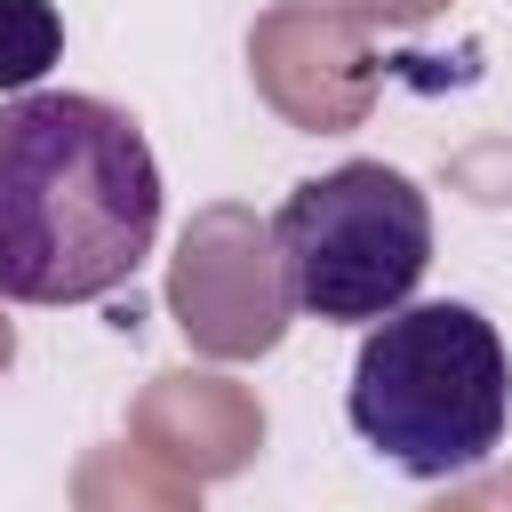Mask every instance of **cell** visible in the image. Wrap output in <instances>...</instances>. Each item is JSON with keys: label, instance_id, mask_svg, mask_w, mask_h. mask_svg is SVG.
<instances>
[{"label": "cell", "instance_id": "obj_1", "mask_svg": "<svg viewBox=\"0 0 512 512\" xmlns=\"http://www.w3.org/2000/svg\"><path fill=\"white\" fill-rule=\"evenodd\" d=\"M160 160L144 128L80 88L0 104V296L96 304L152 256Z\"/></svg>", "mask_w": 512, "mask_h": 512}, {"label": "cell", "instance_id": "obj_2", "mask_svg": "<svg viewBox=\"0 0 512 512\" xmlns=\"http://www.w3.org/2000/svg\"><path fill=\"white\" fill-rule=\"evenodd\" d=\"M344 416L408 480H456L488 464L512 424V360L496 320L456 296L400 304L360 336Z\"/></svg>", "mask_w": 512, "mask_h": 512}, {"label": "cell", "instance_id": "obj_3", "mask_svg": "<svg viewBox=\"0 0 512 512\" xmlns=\"http://www.w3.org/2000/svg\"><path fill=\"white\" fill-rule=\"evenodd\" d=\"M272 264L304 320H392L432 272V200L384 160L304 176L272 216Z\"/></svg>", "mask_w": 512, "mask_h": 512}, {"label": "cell", "instance_id": "obj_4", "mask_svg": "<svg viewBox=\"0 0 512 512\" xmlns=\"http://www.w3.org/2000/svg\"><path fill=\"white\" fill-rule=\"evenodd\" d=\"M64 56V16L48 0H0V96H32Z\"/></svg>", "mask_w": 512, "mask_h": 512}]
</instances>
